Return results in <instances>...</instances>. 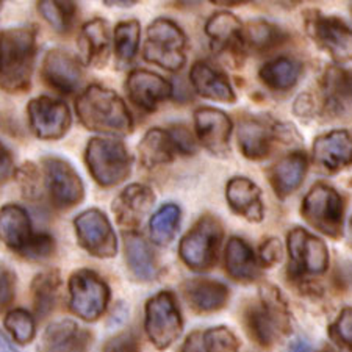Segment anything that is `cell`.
Wrapping results in <instances>:
<instances>
[{"label": "cell", "mask_w": 352, "mask_h": 352, "mask_svg": "<svg viewBox=\"0 0 352 352\" xmlns=\"http://www.w3.org/2000/svg\"><path fill=\"white\" fill-rule=\"evenodd\" d=\"M76 111L85 127L109 135H129L133 118L121 96L100 85H91L76 100Z\"/></svg>", "instance_id": "cell-1"}, {"label": "cell", "mask_w": 352, "mask_h": 352, "mask_svg": "<svg viewBox=\"0 0 352 352\" xmlns=\"http://www.w3.org/2000/svg\"><path fill=\"white\" fill-rule=\"evenodd\" d=\"M36 58V32L30 27L7 28L0 33V88L22 93L30 88Z\"/></svg>", "instance_id": "cell-2"}, {"label": "cell", "mask_w": 352, "mask_h": 352, "mask_svg": "<svg viewBox=\"0 0 352 352\" xmlns=\"http://www.w3.org/2000/svg\"><path fill=\"white\" fill-rule=\"evenodd\" d=\"M262 302L246 311V327L251 338L262 348H271L279 335L289 331V314L285 299L272 285L260 288Z\"/></svg>", "instance_id": "cell-3"}, {"label": "cell", "mask_w": 352, "mask_h": 352, "mask_svg": "<svg viewBox=\"0 0 352 352\" xmlns=\"http://www.w3.org/2000/svg\"><path fill=\"white\" fill-rule=\"evenodd\" d=\"M93 179L102 186L122 184L132 173L133 158L122 141L93 138L85 152Z\"/></svg>", "instance_id": "cell-4"}, {"label": "cell", "mask_w": 352, "mask_h": 352, "mask_svg": "<svg viewBox=\"0 0 352 352\" xmlns=\"http://www.w3.org/2000/svg\"><path fill=\"white\" fill-rule=\"evenodd\" d=\"M186 36L171 19H155L147 28L143 56L147 63L177 72L186 63Z\"/></svg>", "instance_id": "cell-5"}, {"label": "cell", "mask_w": 352, "mask_h": 352, "mask_svg": "<svg viewBox=\"0 0 352 352\" xmlns=\"http://www.w3.org/2000/svg\"><path fill=\"white\" fill-rule=\"evenodd\" d=\"M224 229L214 217H202L192 226L188 234L182 238L179 254L188 268L207 271L217 263Z\"/></svg>", "instance_id": "cell-6"}, {"label": "cell", "mask_w": 352, "mask_h": 352, "mask_svg": "<svg viewBox=\"0 0 352 352\" xmlns=\"http://www.w3.org/2000/svg\"><path fill=\"white\" fill-rule=\"evenodd\" d=\"M304 219L331 238L343 235L344 202L340 192L326 184H316L305 195L300 207Z\"/></svg>", "instance_id": "cell-7"}, {"label": "cell", "mask_w": 352, "mask_h": 352, "mask_svg": "<svg viewBox=\"0 0 352 352\" xmlns=\"http://www.w3.org/2000/svg\"><path fill=\"white\" fill-rule=\"evenodd\" d=\"M144 329L152 344L160 351L168 349L180 337L184 320L171 292H160L147 300Z\"/></svg>", "instance_id": "cell-8"}, {"label": "cell", "mask_w": 352, "mask_h": 352, "mask_svg": "<svg viewBox=\"0 0 352 352\" xmlns=\"http://www.w3.org/2000/svg\"><path fill=\"white\" fill-rule=\"evenodd\" d=\"M110 300V288L91 270H78L69 279V307L83 321H98Z\"/></svg>", "instance_id": "cell-9"}, {"label": "cell", "mask_w": 352, "mask_h": 352, "mask_svg": "<svg viewBox=\"0 0 352 352\" xmlns=\"http://www.w3.org/2000/svg\"><path fill=\"white\" fill-rule=\"evenodd\" d=\"M288 274L300 279L305 274H324L329 266V249L326 243L305 229L294 227L288 234Z\"/></svg>", "instance_id": "cell-10"}, {"label": "cell", "mask_w": 352, "mask_h": 352, "mask_svg": "<svg viewBox=\"0 0 352 352\" xmlns=\"http://www.w3.org/2000/svg\"><path fill=\"white\" fill-rule=\"evenodd\" d=\"M305 19L309 35L337 63L352 61V28L343 19L310 11Z\"/></svg>", "instance_id": "cell-11"}, {"label": "cell", "mask_w": 352, "mask_h": 352, "mask_svg": "<svg viewBox=\"0 0 352 352\" xmlns=\"http://www.w3.org/2000/svg\"><path fill=\"white\" fill-rule=\"evenodd\" d=\"M77 240L85 251L98 258H111L118 252V240L113 226L98 208H91L74 219Z\"/></svg>", "instance_id": "cell-12"}, {"label": "cell", "mask_w": 352, "mask_h": 352, "mask_svg": "<svg viewBox=\"0 0 352 352\" xmlns=\"http://www.w3.org/2000/svg\"><path fill=\"white\" fill-rule=\"evenodd\" d=\"M45 188L56 208H71L82 202L83 182L71 163L63 158L47 157L43 160Z\"/></svg>", "instance_id": "cell-13"}, {"label": "cell", "mask_w": 352, "mask_h": 352, "mask_svg": "<svg viewBox=\"0 0 352 352\" xmlns=\"http://www.w3.org/2000/svg\"><path fill=\"white\" fill-rule=\"evenodd\" d=\"M27 115L32 132L44 141L63 138L71 127V111L67 105L47 96L30 100Z\"/></svg>", "instance_id": "cell-14"}, {"label": "cell", "mask_w": 352, "mask_h": 352, "mask_svg": "<svg viewBox=\"0 0 352 352\" xmlns=\"http://www.w3.org/2000/svg\"><path fill=\"white\" fill-rule=\"evenodd\" d=\"M43 78L61 94H72L83 82V69L76 55L63 49H52L44 56Z\"/></svg>", "instance_id": "cell-15"}, {"label": "cell", "mask_w": 352, "mask_h": 352, "mask_svg": "<svg viewBox=\"0 0 352 352\" xmlns=\"http://www.w3.org/2000/svg\"><path fill=\"white\" fill-rule=\"evenodd\" d=\"M155 206V192L147 185L132 184L119 192L113 201L111 210L115 213L116 223L127 229L135 230Z\"/></svg>", "instance_id": "cell-16"}, {"label": "cell", "mask_w": 352, "mask_h": 352, "mask_svg": "<svg viewBox=\"0 0 352 352\" xmlns=\"http://www.w3.org/2000/svg\"><path fill=\"white\" fill-rule=\"evenodd\" d=\"M282 126L260 118H246L238 127V146L249 160H262L272 151L276 140H280Z\"/></svg>", "instance_id": "cell-17"}, {"label": "cell", "mask_w": 352, "mask_h": 352, "mask_svg": "<svg viewBox=\"0 0 352 352\" xmlns=\"http://www.w3.org/2000/svg\"><path fill=\"white\" fill-rule=\"evenodd\" d=\"M314 162L322 173H337L352 164V133L337 129L320 135L314 143Z\"/></svg>", "instance_id": "cell-18"}, {"label": "cell", "mask_w": 352, "mask_h": 352, "mask_svg": "<svg viewBox=\"0 0 352 352\" xmlns=\"http://www.w3.org/2000/svg\"><path fill=\"white\" fill-rule=\"evenodd\" d=\"M244 27L241 21L234 13L229 11H219L210 16L206 24V33L210 38V45L214 54H226L241 60L246 52L243 39Z\"/></svg>", "instance_id": "cell-19"}, {"label": "cell", "mask_w": 352, "mask_h": 352, "mask_svg": "<svg viewBox=\"0 0 352 352\" xmlns=\"http://www.w3.org/2000/svg\"><path fill=\"white\" fill-rule=\"evenodd\" d=\"M126 89L129 99L144 111H155L162 102L173 94V85L162 76L146 69H133L129 74Z\"/></svg>", "instance_id": "cell-20"}, {"label": "cell", "mask_w": 352, "mask_h": 352, "mask_svg": "<svg viewBox=\"0 0 352 352\" xmlns=\"http://www.w3.org/2000/svg\"><path fill=\"white\" fill-rule=\"evenodd\" d=\"M195 127L197 140L213 155H226L229 152L232 121L224 111L212 107H202L195 111Z\"/></svg>", "instance_id": "cell-21"}, {"label": "cell", "mask_w": 352, "mask_h": 352, "mask_svg": "<svg viewBox=\"0 0 352 352\" xmlns=\"http://www.w3.org/2000/svg\"><path fill=\"white\" fill-rule=\"evenodd\" d=\"M78 49L88 66L96 69L105 67L111 54V32L109 22L100 18L87 22L78 35Z\"/></svg>", "instance_id": "cell-22"}, {"label": "cell", "mask_w": 352, "mask_h": 352, "mask_svg": "<svg viewBox=\"0 0 352 352\" xmlns=\"http://www.w3.org/2000/svg\"><path fill=\"white\" fill-rule=\"evenodd\" d=\"M190 82L192 89L206 99L224 102V104H234L236 100L235 91L226 74L210 65L208 61H196L192 65L190 71Z\"/></svg>", "instance_id": "cell-23"}, {"label": "cell", "mask_w": 352, "mask_h": 352, "mask_svg": "<svg viewBox=\"0 0 352 352\" xmlns=\"http://www.w3.org/2000/svg\"><path fill=\"white\" fill-rule=\"evenodd\" d=\"M226 197L230 208L244 219L251 223H262L265 219L262 190L248 177L230 179L226 186Z\"/></svg>", "instance_id": "cell-24"}, {"label": "cell", "mask_w": 352, "mask_h": 352, "mask_svg": "<svg viewBox=\"0 0 352 352\" xmlns=\"http://www.w3.org/2000/svg\"><path fill=\"white\" fill-rule=\"evenodd\" d=\"M35 235L30 217L21 206L8 204L0 208V240L11 251L22 255Z\"/></svg>", "instance_id": "cell-25"}, {"label": "cell", "mask_w": 352, "mask_h": 352, "mask_svg": "<svg viewBox=\"0 0 352 352\" xmlns=\"http://www.w3.org/2000/svg\"><path fill=\"white\" fill-rule=\"evenodd\" d=\"M324 110L331 116L352 113V74L337 66L329 67L321 82Z\"/></svg>", "instance_id": "cell-26"}, {"label": "cell", "mask_w": 352, "mask_h": 352, "mask_svg": "<svg viewBox=\"0 0 352 352\" xmlns=\"http://www.w3.org/2000/svg\"><path fill=\"white\" fill-rule=\"evenodd\" d=\"M184 294L191 309L199 314H212L226 307L230 292L223 282L197 277L184 283Z\"/></svg>", "instance_id": "cell-27"}, {"label": "cell", "mask_w": 352, "mask_h": 352, "mask_svg": "<svg viewBox=\"0 0 352 352\" xmlns=\"http://www.w3.org/2000/svg\"><path fill=\"white\" fill-rule=\"evenodd\" d=\"M309 169V160L304 152L296 151L280 158L270 169V182L274 192L280 199L293 195L305 179Z\"/></svg>", "instance_id": "cell-28"}, {"label": "cell", "mask_w": 352, "mask_h": 352, "mask_svg": "<svg viewBox=\"0 0 352 352\" xmlns=\"http://www.w3.org/2000/svg\"><path fill=\"white\" fill-rule=\"evenodd\" d=\"M124 248H126V260L132 274L136 279L149 282L157 277V258L151 244L136 230L124 232Z\"/></svg>", "instance_id": "cell-29"}, {"label": "cell", "mask_w": 352, "mask_h": 352, "mask_svg": "<svg viewBox=\"0 0 352 352\" xmlns=\"http://www.w3.org/2000/svg\"><path fill=\"white\" fill-rule=\"evenodd\" d=\"M89 333L69 320L55 321L43 337V352H85Z\"/></svg>", "instance_id": "cell-30"}, {"label": "cell", "mask_w": 352, "mask_h": 352, "mask_svg": "<svg viewBox=\"0 0 352 352\" xmlns=\"http://www.w3.org/2000/svg\"><path fill=\"white\" fill-rule=\"evenodd\" d=\"M226 271L238 282H252L260 276L258 260L243 238L232 236L226 246Z\"/></svg>", "instance_id": "cell-31"}, {"label": "cell", "mask_w": 352, "mask_h": 352, "mask_svg": "<svg viewBox=\"0 0 352 352\" xmlns=\"http://www.w3.org/2000/svg\"><path fill=\"white\" fill-rule=\"evenodd\" d=\"M140 162L146 169H152L163 164L171 163L177 157L174 141L169 135V130L151 129L138 146Z\"/></svg>", "instance_id": "cell-32"}, {"label": "cell", "mask_w": 352, "mask_h": 352, "mask_svg": "<svg viewBox=\"0 0 352 352\" xmlns=\"http://www.w3.org/2000/svg\"><path fill=\"white\" fill-rule=\"evenodd\" d=\"M302 65L292 56H277L265 63L258 71V77L272 91H289L298 83Z\"/></svg>", "instance_id": "cell-33"}, {"label": "cell", "mask_w": 352, "mask_h": 352, "mask_svg": "<svg viewBox=\"0 0 352 352\" xmlns=\"http://www.w3.org/2000/svg\"><path fill=\"white\" fill-rule=\"evenodd\" d=\"M244 47L257 54H268L285 43L287 33L268 21H252L243 30Z\"/></svg>", "instance_id": "cell-34"}, {"label": "cell", "mask_w": 352, "mask_h": 352, "mask_svg": "<svg viewBox=\"0 0 352 352\" xmlns=\"http://www.w3.org/2000/svg\"><path fill=\"white\" fill-rule=\"evenodd\" d=\"M60 274L58 271L50 270L38 274L32 283V296L35 304V311L39 318H45L54 310L58 300Z\"/></svg>", "instance_id": "cell-35"}, {"label": "cell", "mask_w": 352, "mask_h": 352, "mask_svg": "<svg viewBox=\"0 0 352 352\" xmlns=\"http://www.w3.org/2000/svg\"><path fill=\"white\" fill-rule=\"evenodd\" d=\"M180 208L175 204H166L152 214L151 218V238L158 246H168L180 226Z\"/></svg>", "instance_id": "cell-36"}, {"label": "cell", "mask_w": 352, "mask_h": 352, "mask_svg": "<svg viewBox=\"0 0 352 352\" xmlns=\"http://www.w3.org/2000/svg\"><path fill=\"white\" fill-rule=\"evenodd\" d=\"M141 36L140 22L135 19L122 21L115 27V54L119 66H127L138 54Z\"/></svg>", "instance_id": "cell-37"}, {"label": "cell", "mask_w": 352, "mask_h": 352, "mask_svg": "<svg viewBox=\"0 0 352 352\" xmlns=\"http://www.w3.org/2000/svg\"><path fill=\"white\" fill-rule=\"evenodd\" d=\"M38 11L56 33H67L72 28V22L77 13V5L74 2L43 0V2H38Z\"/></svg>", "instance_id": "cell-38"}, {"label": "cell", "mask_w": 352, "mask_h": 352, "mask_svg": "<svg viewBox=\"0 0 352 352\" xmlns=\"http://www.w3.org/2000/svg\"><path fill=\"white\" fill-rule=\"evenodd\" d=\"M3 324L5 329L11 333V337L14 338V342H18L19 344H27L35 338V320H33V316L27 310L16 309L8 311L7 316H5Z\"/></svg>", "instance_id": "cell-39"}, {"label": "cell", "mask_w": 352, "mask_h": 352, "mask_svg": "<svg viewBox=\"0 0 352 352\" xmlns=\"http://www.w3.org/2000/svg\"><path fill=\"white\" fill-rule=\"evenodd\" d=\"M208 352H238L240 342L235 337V333L227 327H212L204 332Z\"/></svg>", "instance_id": "cell-40"}, {"label": "cell", "mask_w": 352, "mask_h": 352, "mask_svg": "<svg viewBox=\"0 0 352 352\" xmlns=\"http://www.w3.org/2000/svg\"><path fill=\"white\" fill-rule=\"evenodd\" d=\"M55 251L54 238L47 234H36L28 248L24 251L21 257L28 260H44L49 258Z\"/></svg>", "instance_id": "cell-41"}, {"label": "cell", "mask_w": 352, "mask_h": 352, "mask_svg": "<svg viewBox=\"0 0 352 352\" xmlns=\"http://www.w3.org/2000/svg\"><path fill=\"white\" fill-rule=\"evenodd\" d=\"M331 333L338 343L352 351V307H346L331 327Z\"/></svg>", "instance_id": "cell-42"}, {"label": "cell", "mask_w": 352, "mask_h": 352, "mask_svg": "<svg viewBox=\"0 0 352 352\" xmlns=\"http://www.w3.org/2000/svg\"><path fill=\"white\" fill-rule=\"evenodd\" d=\"M102 352H140L138 337L132 331L118 333L105 343Z\"/></svg>", "instance_id": "cell-43"}, {"label": "cell", "mask_w": 352, "mask_h": 352, "mask_svg": "<svg viewBox=\"0 0 352 352\" xmlns=\"http://www.w3.org/2000/svg\"><path fill=\"white\" fill-rule=\"evenodd\" d=\"M169 135L174 141L175 149L179 155H192L196 152V140L195 136L185 126H174L169 129Z\"/></svg>", "instance_id": "cell-44"}, {"label": "cell", "mask_w": 352, "mask_h": 352, "mask_svg": "<svg viewBox=\"0 0 352 352\" xmlns=\"http://www.w3.org/2000/svg\"><path fill=\"white\" fill-rule=\"evenodd\" d=\"M14 299V274L7 266L0 265V311L5 310Z\"/></svg>", "instance_id": "cell-45"}, {"label": "cell", "mask_w": 352, "mask_h": 352, "mask_svg": "<svg viewBox=\"0 0 352 352\" xmlns=\"http://www.w3.org/2000/svg\"><path fill=\"white\" fill-rule=\"evenodd\" d=\"M283 255V246L279 238H270L266 240L262 248H260V262L266 268H271V266L277 265L282 260Z\"/></svg>", "instance_id": "cell-46"}, {"label": "cell", "mask_w": 352, "mask_h": 352, "mask_svg": "<svg viewBox=\"0 0 352 352\" xmlns=\"http://www.w3.org/2000/svg\"><path fill=\"white\" fill-rule=\"evenodd\" d=\"M21 185L24 190L25 196H32L33 192H38V171L32 163L24 164L21 169Z\"/></svg>", "instance_id": "cell-47"}, {"label": "cell", "mask_w": 352, "mask_h": 352, "mask_svg": "<svg viewBox=\"0 0 352 352\" xmlns=\"http://www.w3.org/2000/svg\"><path fill=\"white\" fill-rule=\"evenodd\" d=\"M180 352H208L206 338H204V332L195 331L190 333L184 344H182Z\"/></svg>", "instance_id": "cell-48"}, {"label": "cell", "mask_w": 352, "mask_h": 352, "mask_svg": "<svg viewBox=\"0 0 352 352\" xmlns=\"http://www.w3.org/2000/svg\"><path fill=\"white\" fill-rule=\"evenodd\" d=\"M14 173V163L11 152L0 143V184L7 182Z\"/></svg>", "instance_id": "cell-49"}, {"label": "cell", "mask_w": 352, "mask_h": 352, "mask_svg": "<svg viewBox=\"0 0 352 352\" xmlns=\"http://www.w3.org/2000/svg\"><path fill=\"white\" fill-rule=\"evenodd\" d=\"M294 113L299 118H309L315 113V100L310 94H300L294 100Z\"/></svg>", "instance_id": "cell-50"}, {"label": "cell", "mask_w": 352, "mask_h": 352, "mask_svg": "<svg viewBox=\"0 0 352 352\" xmlns=\"http://www.w3.org/2000/svg\"><path fill=\"white\" fill-rule=\"evenodd\" d=\"M0 352H18L13 346H11V343L2 332H0Z\"/></svg>", "instance_id": "cell-51"}, {"label": "cell", "mask_w": 352, "mask_h": 352, "mask_svg": "<svg viewBox=\"0 0 352 352\" xmlns=\"http://www.w3.org/2000/svg\"><path fill=\"white\" fill-rule=\"evenodd\" d=\"M136 2L135 0H127V2H124V0H115V2H109L107 0L105 5H109V7H121V8H127V7H133Z\"/></svg>", "instance_id": "cell-52"}, {"label": "cell", "mask_w": 352, "mask_h": 352, "mask_svg": "<svg viewBox=\"0 0 352 352\" xmlns=\"http://www.w3.org/2000/svg\"><path fill=\"white\" fill-rule=\"evenodd\" d=\"M292 352H311V349L305 342H296L292 346Z\"/></svg>", "instance_id": "cell-53"}, {"label": "cell", "mask_w": 352, "mask_h": 352, "mask_svg": "<svg viewBox=\"0 0 352 352\" xmlns=\"http://www.w3.org/2000/svg\"><path fill=\"white\" fill-rule=\"evenodd\" d=\"M351 230H352V219H351Z\"/></svg>", "instance_id": "cell-54"}, {"label": "cell", "mask_w": 352, "mask_h": 352, "mask_svg": "<svg viewBox=\"0 0 352 352\" xmlns=\"http://www.w3.org/2000/svg\"><path fill=\"white\" fill-rule=\"evenodd\" d=\"M0 8H2V2H0Z\"/></svg>", "instance_id": "cell-55"}, {"label": "cell", "mask_w": 352, "mask_h": 352, "mask_svg": "<svg viewBox=\"0 0 352 352\" xmlns=\"http://www.w3.org/2000/svg\"><path fill=\"white\" fill-rule=\"evenodd\" d=\"M329 352H331V351H329Z\"/></svg>", "instance_id": "cell-56"}]
</instances>
